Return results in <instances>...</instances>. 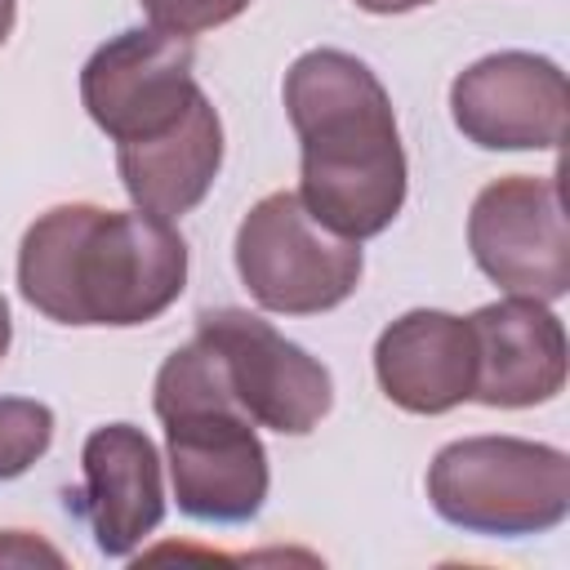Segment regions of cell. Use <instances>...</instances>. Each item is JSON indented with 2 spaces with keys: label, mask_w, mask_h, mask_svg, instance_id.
I'll use <instances>...</instances> for the list:
<instances>
[{
  "label": "cell",
  "mask_w": 570,
  "mask_h": 570,
  "mask_svg": "<svg viewBox=\"0 0 570 570\" xmlns=\"http://www.w3.org/2000/svg\"><path fill=\"white\" fill-rule=\"evenodd\" d=\"M450 116L485 151H557L566 138V71L530 49L485 53L454 76Z\"/></svg>",
  "instance_id": "obj_9"
},
{
  "label": "cell",
  "mask_w": 570,
  "mask_h": 570,
  "mask_svg": "<svg viewBox=\"0 0 570 570\" xmlns=\"http://www.w3.org/2000/svg\"><path fill=\"white\" fill-rule=\"evenodd\" d=\"M236 272L249 298L276 316H316L361 285V240L325 227L298 191H267L236 227Z\"/></svg>",
  "instance_id": "obj_5"
},
{
  "label": "cell",
  "mask_w": 570,
  "mask_h": 570,
  "mask_svg": "<svg viewBox=\"0 0 570 570\" xmlns=\"http://www.w3.org/2000/svg\"><path fill=\"white\" fill-rule=\"evenodd\" d=\"M476 267L508 294L557 303L570 289V223L557 174H508L476 191L468 214Z\"/></svg>",
  "instance_id": "obj_6"
},
{
  "label": "cell",
  "mask_w": 570,
  "mask_h": 570,
  "mask_svg": "<svg viewBox=\"0 0 570 570\" xmlns=\"http://www.w3.org/2000/svg\"><path fill=\"white\" fill-rule=\"evenodd\" d=\"M196 334L214 347L218 370L236 405L281 436H307L334 405L330 370L289 343L272 321L245 307H218L196 321Z\"/></svg>",
  "instance_id": "obj_8"
},
{
  "label": "cell",
  "mask_w": 570,
  "mask_h": 570,
  "mask_svg": "<svg viewBox=\"0 0 570 570\" xmlns=\"http://www.w3.org/2000/svg\"><path fill=\"white\" fill-rule=\"evenodd\" d=\"M191 45L156 27H129L98 45L80 71L89 120L116 142H151L169 134L205 94L191 76Z\"/></svg>",
  "instance_id": "obj_7"
},
{
  "label": "cell",
  "mask_w": 570,
  "mask_h": 570,
  "mask_svg": "<svg viewBox=\"0 0 570 570\" xmlns=\"http://www.w3.org/2000/svg\"><path fill=\"white\" fill-rule=\"evenodd\" d=\"M53 445V410L36 396H0V481L31 472Z\"/></svg>",
  "instance_id": "obj_14"
},
{
  "label": "cell",
  "mask_w": 570,
  "mask_h": 570,
  "mask_svg": "<svg viewBox=\"0 0 570 570\" xmlns=\"http://www.w3.org/2000/svg\"><path fill=\"white\" fill-rule=\"evenodd\" d=\"M156 419L165 423L174 499L191 521L240 525L267 503V450L258 423L236 405L214 347L191 334L165 356L151 387Z\"/></svg>",
  "instance_id": "obj_3"
},
{
  "label": "cell",
  "mask_w": 570,
  "mask_h": 570,
  "mask_svg": "<svg viewBox=\"0 0 570 570\" xmlns=\"http://www.w3.org/2000/svg\"><path fill=\"white\" fill-rule=\"evenodd\" d=\"M352 4L365 13H410V9H423L432 0H352Z\"/></svg>",
  "instance_id": "obj_17"
},
{
  "label": "cell",
  "mask_w": 570,
  "mask_h": 570,
  "mask_svg": "<svg viewBox=\"0 0 570 570\" xmlns=\"http://www.w3.org/2000/svg\"><path fill=\"white\" fill-rule=\"evenodd\" d=\"M147 13V27L169 31V36H205L249 9V0H138Z\"/></svg>",
  "instance_id": "obj_15"
},
{
  "label": "cell",
  "mask_w": 570,
  "mask_h": 570,
  "mask_svg": "<svg viewBox=\"0 0 570 570\" xmlns=\"http://www.w3.org/2000/svg\"><path fill=\"white\" fill-rule=\"evenodd\" d=\"M13 18H18V0H0V45L13 36Z\"/></svg>",
  "instance_id": "obj_19"
},
{
  "label": "cell",
  "mask_w": 570,
  "mask_h": 570,
  "mask_svg": "<svg viewBox=\"0 0 570 570\" xmlns=\"http://www.w3.org/2000/svg\"><path fill=\"white\" fill-rule=\"evenodd\" d=\"M476 343L472 401L490 410H530L566 387V325L539 303L508 294L468 316Z\"/></svg>",
  "instance_id": "obj_10"
},
{
  "label": "cell",
  "mask_w": 570,
  "mask_h": 570,
  "mask_svg": "<svg viewBox=\"0 0 570 570\" xmlns=\"http://www.w3.org/2000/svg\"><path fill=\"white\" fill-rule=\"evenodd\" d=\"M183 285L187 240L147 209L53 205L18 245V289L58 325H147L178 303Z\"/></svg>",
  "instance_id": "obj_2"
},
{
  "label": "cell",
  "mask_w": 570,
  "mask_h": 570,
  "mask_svg": "<svg viewBox=\"0 0 570 570\" xmlns=\"http://www.w3.org/2000/svg\"><path fill=\"white\" fill-rule=\"evenodd\" d=\"M80 512L102 557H134L165 521V481L151 436L134 423H102L80 450Z\"/></svg>",
  "instance_id": "obj_11"
},
{
  "label": "cell",
  "mask_w": 570,
  "mask_h": 570,
  "mask_svg": "<svg viewBox=\"0 0 570 570\" xmlns=\"http://www.w3.org/2000/svg\"><path fill=\"white\" fill-rule=\"evenodd\" d=\"M9 343H13V316H9V303L0 294V361L9 356Z\"/></svg>",
  "instance_id": "obj_18"
},
{
  "label": "cell",
  "mask_w": 570,
  "mask_h": 570,
  "mask_svg": "<svg viewBox=\"0 0 570 570\" xmlns=\"http://www.w3.org/2000/svg\"><path fill=\"white\" fill-rule=\"evenodd\" d=\"M374 379L405 414H445L472 401L476 343L468 316L441 307L396 316L374 343Z\"/></svg>",
  "instance_id": "obj_12"
},
{
  "label": "cell",
  "mask_w": 570,
  "mask_h": 570,
  "mask_svg": "<svg viewBox=\"0 0 570 570\" xmlns=\"http://www.w3.org/2000/svg\"><path fill=\"white\" fill-rule=\"evenodd\" d=\"M428 499L468 534H543L570 512V454L525 436H463L428 463Z\"/></svg>",
  "instance_id": "obj_4"
},
{
  "label": "cell",
  "mask_w": 570,
  "mask_h": 570,
  "mask_svg": "<svg viewBox=\"0 0 570 570\" xmlns=\"http://www.w3.org/2000/svg\"><path fill=\"white\" fill-rule=\"evenodd\" d=\"M62 566V552L45 539H36L31 530H0V566Z\"/></svg>",
  "instance_id": "obj_16"
},
{
  "label": "cell",
  "mask_w": 570,
  "mask_h": 570,
  "mask_svg": "<svg viewBox=\"0 0 570 570\" xmlns=\"http://www.w3.org/2000/svg\"><path fill=\"white\" fill-rule=\"evenodd\" d=\"M116 169L134 209H147L169 223L191 214L209 196L223 169V120L214 102L200 94L196 107L169 134L151 142L116 147Z\"/></svg>",
  "instance_id": "obj_13"
},
{
  "label": "cell",
  "mask_w": 570,
  "mask_h": 570,
  "mask_svg": "<svg viewBox=\"0 0 570 570\" xmlns=\"http://www.w3.org/2000/svg\"><path fill=\"white\" fill-rule=\"evenodd\" d=\"M298 134V200L338 236L370 240L405 205V147L383 80L343 49H307L285 71Z\"/></svg>",
  "instance_id": "obj_1"
}]
</instances>
